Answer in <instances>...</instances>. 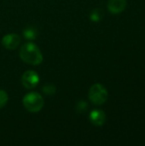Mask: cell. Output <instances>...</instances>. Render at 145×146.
I'll use <instances>...</instances> for the list:
<instances>
[{"instance_id": "3957f363", "label": "cell", "mask_w": 145, "mask_h": 146, "mask_svg": "<svg viewBox=\"0 0 145 146\" xmlns=\"http://www.w3.org/2000/svg\"><path fill=\"white\" fill-rule=\"evenodd\" d=\"M88 97L92 104L101 105L108 99V91L101 84H94L89 90Z\"/></svg>"}, {"instance_id": "5b68a950", "label": "cell", "mask_w": 145, "mask_h": 146, "mask_svg": "<svg viewBox=\"0 0 145 146\" xmlns=\"http://www.w3.org/2000/svg\"><path fill=\"white\" fill-rule=\"evenodd\" d=\"M21 43V37L17 33H9L5 35L2 39V44L7 50L15 49Z\"/></svg>"}, {"instance_id": "30bf717a", "label": "cell", "mask_w": 145, "mask_h": 146, "mask_svg": "<svg viewBox=\"0 0 145 146\" xmlns=\"http://www.w3.org/2000/svg\"><path fill=\"white\" fill-rule=\"evenodd\" d=\"M8 99H9V96L6 93V92L3 90H0V109L4 107V105L8 102Z\"/></svg>"}, {"instance_id": "7c38bea8", "label": "cell", "mask_w": 145, "mask_h": 146, "mask_svg": "<svg viewBox=\"0 0 145 146\" xmlns=\"http://www.w3.org/2000/svg\"><path fill=\"white\" fill-rule=\"evenodd\" d=\"M88 108V104L87 103H85V101H80L77 104L76 106V110L79 113H84Z\"/></svg>"}, {"instance_id": "8992f818", "label": "cell", "mask_w": 145, "mask_h": 146, "mask_svg": "<svg viewBox=\"0 0 145 146\" xmlns=\"http://www.w3.org/2000/svg\"><path fill=\"white\" fill-rule=\"evenodd\" d=\"M126 7V0H109L108 9L112 14H120Z\"/></svg>"}, {"instance_id": "8fae6325", "label": "cell", "mask_w": 145, "mask_h": 146, "mask_svg": "<svg viewBox=\"0 0 145 146\" xmlns=\"http://www.w3.org/2000/svg\"><path fill=\"white\" fill-rule=\"evenodd\" d=\"M43 91H44V92L46 95H51V94H54L56 92V87L53 85H51V84L45 85L43 87Z\"/></svg>"}, {"instance_id": "6da1fadb", "label": "cell", "mask_w": 145, "mask_h": 146, "mask_svg": "<svg viewBox=\"0 0 145 146\" xmlns=\"http://www.w3.org/2000/svg\"><path fill=\"white\" fill-rule=\"evenodd\" d=\"M20 57L25 62L32 65H38L43 61V55L39 48L33 43H26L21 46Z\"/></svg>"}, {"instance_id": "ba28073f", "label": "cell", "mask_w": 145, "mask_h": 146, "mask_svg": "<svg viewBox=\"0 0 145 146\" xmlns=\"http://www.w3.org/2000/svg\"><path fill=\"white\" fill-rule=\"evenodd\" d=\"M23 35L26 39H35L38 35V31L33 27H27L24 29Z\"/></svg>"}, {"instance_id": "7a4b0ae2", "label": "cell", "mask_w": 145, "mask_h": 146, "mask_svg": "<svg viewBox=\"0 0 145 146\" xmlns=\"http://www.w3.org/2000/svg\"><path fill=\"white\" fill-rule=\"evenodd\" d=\"M22 102L26 110L32 113L38 112L44 106V99L42 96L37 92H30L26 94Z\"/></svg>"}, {"instance_id": "9c48e42d", "label": "cell", "mask_w": 145, "mask_h": 146, "mask_svg": "<svg viewBox=\"0 0 145 146\" xmlns=\"http://www.w3.org/2000/svg\"><path fill=\"white\" fill-rule=\"evenodd\" d=\"M103 16V12L101 9H95L91 13V19L93 21H100Z\"/></svg>"}, {"instance_id": "52a82bcc", "label": "cell", "mask_w": 145, "mask_h": 146, "mask_svg": "<svg viewBox=\"0 0 145 146\" xmlns=\"http://www.w3.org/2000/svg\"><path fill=\"white\" fill-rule=\"evenodd\" d=\"M90 121L93 125L97 127H101L104 124L106 121V115L103 110H95L90 114Z\"/></svg>"}, {"instance_id": "277c9868", "label": "cell", "mask_w": 145, "mask_h": 146, "mask_svg": "<svg viewBox=\"0 0 145 146\" xmlns=\"http://www.w3.org/2000/svg\"><path fill=\"white\" fill-rule=\"evenodd\" d=\"M21 82H22V85L26 88L32 89V88H34L38 84L39 77L35 71L28 70L23 74L22 78H21Z\"/></svg>"}]
</instances>
